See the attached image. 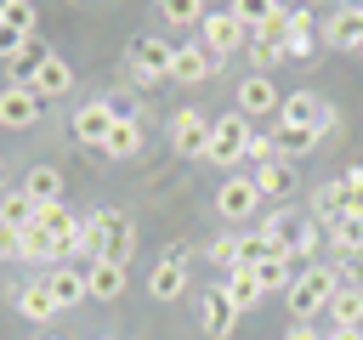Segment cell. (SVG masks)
I'll list each match as a JSON object with an SVG mask.
<instances>
[{
  "instance_id": "obj_1",
  "label": "cell",
  "mask_w": 363,
  "mask_h": 340,
  "mask_svg": "<svg viewBox=\"0 0 363 340\" xmlns=\"http://www.w3.org/2000/svg\"><path fill=\"white\" fill-rule=\"evenodd\" d=\"M335 289H340V272H329V266H306V272H295V283L284 289V300H289V312L306 323V317L329 312Z\"/></svg>"
},
{
  "instance_id": "obj_2",
  "label": "cell",
  "mask_w": 363,
  "mask_h": 340,
  "mask_svg": "<svg viewBox=\"0 0 363 340\" xmlns=\"http://www.w3.org/2000/svg\"><path fill=\"white\" fill-rule=\"evenodd\" d=\"M130 62H136V79H142V85L170 79V68H176V45H170V40L142 34V40H130Z\"/></svg>"
},
{
  "instance_id": "obj_3",
  "label": "cell",
  "mask_w": 363,
  "mask_h": 340,
  "mask_svg": "<svg viewBox=\"0 0 363 340\" xmlns=\"http://www.w3.org/2000/svg\"><path fill=\"white\" fill-rule=\"evenodd\" d=\"M244 147H250V125H244V113H227L221 125H210L204 159L210 164H233V159H244Z\"/></svg>"
},
{
  "instance_id": "obj_4",
  "label": "cell",
  "mask_w": 363,
  "mask_h": 340,
  "mask_svg": "<svg viewBox=\"0 0 363 340\" xmlns=\"http://www.w3.org/2000/svg\"><path fill=\"white\" fill-rule=\"evenodd\" d=\"M244 28L250 23H238L233 11H204V51L221 62V57H233L238 45H244Z\"/></svg>"
},
{
  "instance_id": "obj_5",
  "label": "cell",
  "mask_w": 363,
  "mask_h": 340,
  "mask_svg": "<svg viewBox=\"0 0 363 340\" xmlns=\"http://www.w3.org/2000/svg\"><path fill=\"white\" fill-rule=\"evenodd\" d=\"M40 113H45V102H40L28 85H6V91H0V125H6V130H28Z\"/></svg>"
},
{
  "instance_id": "obj_6",
  "label": "cell",
  "mask_w": 363,
  "mask_h": 340,
  "mask_svg": "<svg viewBox=\"0 0 363 340\" xmlns=\"http://www.w3.org/2000/svg\"><path fill=\"white\" fill-rule=\"evenodd\" d=\"M278 119L284 125H295V130H323L329 125V108L318 102V91H295V96H284V108H278Z\"/></svg>"
},
{
  "instance_id": "obj_7",
  "label": "cell",
  "mask_w": 363,
  "mask_h": 340,
  "mask_svg": "<svg viewBox=\"0 0 363 340\" xmlns=\"http://www.w3.org/2000/svg\"><path fill=\"white\" fill-rule=\"evenodd\" d=\"M170 142H176V153L204 159V147H210V119H204V113H193V108H182V113L170 119Z\"/></svg>"
},
{
  "instance_id": "obj_8",
  "label": "cell",
  "mask_w": 363,
  "mask_h": 340,
  "mask_svg": "<svg viewBox=\"0 0 363 340\" xmlns=\"http://www.w3.org/2000/svg\"><path fill=\"white\" fill-rule=\"evenodd\" d=\"M255 204H261V187H255L250 176H227V187L216 193V210H221L227 221H244V215H255Z\"/></svg>"
},
{
  "instance_id": "obj_9",
  "label": "cell",
  "mask_w": 363,
  "mask_h": 340,
  "mask_svg": "<svg viewBox=\"0 0 363 340\" xmlns=\"http://www.w3.org/2000/svg\"><path fill=\"white\" fill-rule=\"evenodd\" d=\"M108 130H113V102H79V108H74V136H79V142L102 147Z\"/></svg>"
},
{
  "instance_id": "obj_10",
  "label": "cell",
  "mask_w": 363,
  "mask_h": 340,
  "mask_svg": "<svg viewBox=\"0 0 363 340\" xmlns=\"http://www.w3.org/2000/svg\"><path fill=\"white\" fill-rule=\"evenodd\" d=\"M45 289L57 295V306H79V300L91 295V278H85V266H62V261H57V266L45 272Z\"/></svg>"
},
{
  "instance_id": "obj_11",
  "label": "cell",
  "mask_w": 363,
  "mask_h": 340,
  "mask_svg": "<svg viewBox=\"0 0 363 340\" xmlns=\"http://www.w3.org/2000/svg\"><path fill=\"white\" fill-rule=\"evenodd\" d=\"M261 232H267V238H272V244H278V249L289 255V249H295V244H301V238L312 232V221H306V215H295V210H272Z\"/></svg>"
},
{
  "instance_id": "obj_12",
  "label": "cell",
  "mask_w": 363,
  "mask_h": 340,
  "mask_svg": "<svg viewBox=\"0 0 363 340\" xmlns=\"http://www.w3.org/2000/svg\"><path fill=\"white\" fill-rule=\"evenodd\" d=\"M96 221H102V261H125L130 255V221L119 215V210H96Z\"/></svg>"
},
{
  "instance_id": "obj_13",
  "label": "cell",
  "mask_w": 363,
  "mask_h": 340,
  "mask_svg": "<svg viewBox=\"0 0 363 340\" xmlns=\"http://www.w3.org/2000/svg\"><path fill=\"white\" fill-rule=\"evenodd\" d=\"M17 312H23L28 323H51L62 306H57V295L45 289V278H34V283H23V289H17Z\"/></svg>"
},
{
  "instance_id": "obj_14",
  "label": "cell",
  "mask_w": 363,
  "mask_h": 340,
  "mask_svg": "<svg viewBox=\"0 0 363 340\" xmlns=\"http://www.w3.org/2000/svg\"><path fill=\"white\" fill-rule=\"evenodd\" d=\"M210 74H216V57H210L204 45H176V68H170V79L199 85V79H210Z\"/></svg>"
},
{
  "instance_id": "obj_15",
  "label": "cell",
  "mask_w": 363,
  "mask_h": 340,
  "mask_svg": "<svg viewBox=\"0 0 363 340\" xmlns=\"http://www.w3.org/2000/svg\"><path fill=\"white\" fill-rule=\"evenodd\" d=\"M238 108H244V113H272V108H284V96H278V85H272L267 74H250V79L238 85Z\"/></svg>"
},
{
  "instance_id": "obj_16",
  "label": "cell",
  "mask_w": 363,
  "mask_h": 340,
  "mask_svg": "<svg viewBox=\"0 0 363 340\" xmlns=\"http://www.w3.org/2000/svg\"><path fill=\"white\" fill-rule=\"evenodd\" d=\"M68 261H74V266H96V261H102V221H96V210L79 221V232H74V244H68Z\"/></svg>"
},
{
  "instance_id": "obj_17",
  "label": "cell",
  "mask_w": 363,
  "mask_h": 340,
  "mask_svg": "<svg viewBox=\"0 0 363 340\" xmlns=\"http://www.w3.org/2000/svg\"><path fill=\"white\" fill-rule=\"evenodd\" d=\"M199 317H204V334H210V340H227V334H233V323H238V306H233L221 289H210Z\"/></svg>"
},
{
  "instance_id": "obj_18",
  "label": "cell",
  "mask_w": 363,
  "mask_h": 340,
  "mask_svg": "<svg viewBox=\"0 0 363 340\" xmlns=\"http://www.w3.org/2000/svg\"><path fill=\"white\" fill-rule=\"evenodd\" d=\"M329 45L363 51V6H340V11L329 17Z\"/></svg>"
},
{
  "instance_id": "obj_19",
  "label": "cell",
  "mask_w": 363,
  "mask_h": 340,
  "mask_svg": "<svg viewBox=\"0 0 363 340\" xmlns=\"http://www.w3.org/2000/svg\"><path fill=\"white\" fill-rule=\"evenodd\" d=\"M85 278H91V300H119L125 295V261H96V266H85Z\"/></svg>"
},
{
  "instance_id": "obj_20",
  "label": "cell",
  "mask_w": 363,
  "mask_h": 340,
  "mask_svg": "<svg viewBox=\"0 0 363 340\" xmlns=\"http://www.w3.org/2000/svg\"><path fill=\"white\" fill-rule=\"evenodd\" d=\"M182 272H187V261H170V255H164V261L153 266V278H147V295H153V300H182V289H187Z\"/></svg>"
},
{
  "instance_id": "obj_21",
  "label": "cell",
  "mask_w": 363,
  "mask_h": 340,
  "mask_svg": "<svg viewBox=\"0 0 363 340\" xmlns=\"http://www.w3.org/2000/svg\"><path fill=\"white\" fill-rule=\"evenodd\" d=\"M255 187H261V198H284V193H295V170L284 164V159H267V164H255V176H250Z\"/></svg>"
},
{
  "instance_id": "obj_22",
  "label": "cell",
  "mask_w": 363,
  "mask_h": 340,
  "mask_svg": "<svg viewBox=\"0 0 363 340\" xmlns=\"http://www.w3.org/2000/svg\"><path fill=\"white\" fill-rule=\"evenodd\" d=\"M23 193H28L34 204H62V170H57V164H34L28 181H23Z\"/></svg>"
},
{
  "instance_id": "obj_23",
  "label": "cell",
  "mask_w": 363,
  "mask_h": 340,
  "mask_svg": "<svg viewBox=\"0 0 363 340\" xmlns=\"http://www.w3.org/2000/svg\"><path fill=\"white\" fill-rule=\"evenodd\" d=\"M221 295H227V300H233L238 312H250V306H255V300H261L267 289L255 283V266H233V272H227V283H221Z\"/></svg>"
},
{
  "instance_id": "obj_24",
  "label": "cell",
  "mask_w": 363,
  "mask_h": 340,
  "mask_svg": "<svg viewBox=\"0 0 363 340\" xmlns=\"http://www.w3.org/2000/svg\"><path fill=\"white\" fill-rule=\"evenodd\" d=\"M45 57H51V51H40V45L28 40V45H23V51H17L11 62H6V74H11V85H28V91H34V79H40V68H45Z\"/></svg>"
},
{
  "instance_id": "obj_25",
  "label": "cell",
  "mask_w": 363,
  "mask_h": 340,
  "mask_svg": "<svg viewBox=\"0 0 363 340\" xmlns=\"http://www.w3.org/2000/svg\"><path fill=\"white\" fill-rule=\"evenodd\" d=\"M68 85H74V68H68L62 57H45V68H40V79H34V96L51 102V96H62Z\"/></svg>"
},
{
  "instance_id": "obj_26",
  "label": "cell",
  "mask_w": 363,
  "mask_h": 340,
  "mask_svg": "<svg viewBox=\"0 0 363 340\" xmlns=\"http://www.w3.org/2000/svg\"><path fill=\"white\" fill-rule=\"evenodd\" d=\"M40 221V204L28 198V193H0V227H34Z\"/></svg>"
},
{
  "instance_id": "obj_27",
  "label": "cell",
  "mask_w": 363,
  "mask_h": 340,
  "mask_svg": "<svg viewBox=\"0 0 363 340\" xmlns=\"http://www.w3.org/2000/svg\"><path fill=\"white\" fill-rule=\"evenodd\" d=\"M318 34H312V11H289V34H284V57H312Z\"/></svg>"
},
{
  "instance_id": "obj_28",
  "label": "cell",
  "mask_w": 363,
  "mask_h": 340,
  "mask_svg": "<svg viewBox=\"0 0 363 340\" xmlns=\"http://www.w3.org/2000/svg\"><path fill=\"white\" fill-rule=\"evenodd\" d=\"M62 255H68V249H62L40 221H34V227H23V261H62Z\"/></svg>"
},
{
  "instance_id": "obj_29",
  "label": "cell",
  "mask_w": 363,
  "mask_h": 340,
  "mask_svg": "<svg viewBox=\"0 0 363 340\" xmlns=\"http://www.w3.org/2000/svg\"><path fill=\"white\" fill-rule=\"evenodd\" d=\"M329 317H335V329H357L363 323V289H335V300H329Z\"/></svg>"
},
{
  "instance_id": "obj_30",
  "label": "cell",
  "mask_w": 363,
  "mask_h": 340,
  "mask_svg": "<svg viewBox=\"0 0 363 340\" xmlns=\"http://www.w3.org/2000/svg\"><path fill=\"white\" fill-rule=\"evenodd\" d=\"M136 147H142V130H136V119H113V130H108L102 153H108V159H130Z\"/></svg>"
},
{
  "instance_id": "obj_31",
  "label": "cell",
  "mask_w": 363,
  "mask_h": 340,
  "mask_svg": "<svg viewBox=\"0 0 363 340\" xmlns=\"http://www.w3.org/2000/svg\"><path fill=\"white\" fill-rule=\"evenodd\" d=\"M40 227H45V232L68 249V244H74V232H79V215H68L62 204H40Z\"/></svg>"
},
{
  "instance_id": "obj_32",
  "label": "cell",
  "mask_w": 363,
  "mask_h": 340,
  "mask_svg": "<svg viewBox=\"0 0 363 340\" xmlns=\"http://www.w3.org/2000/svg\"><path fill=\"white\" fill-rule=\"evenodd\" d=\"M323 232H329V244H340L346 255H357V249H363V215H352V210H346L340 221H329Z\"/></svg>"
},
{
  "instance_id": "obj_33",
  "label": "cell",
  "mask_w": 363,
  "mask_h": 340,
  "mask_svg": "<svg viewBox=\"0 0 363 340\" xmlns=\"http://www.w3.org/2000/svg\"><path fill=\"white\" fill-rule=\"evenodd\" d=\"M272 147H278V159H295V153H312L318 136H312V130H295V125H278V130H272Z\"/></svg>"
},
{
  "instance_id": "obj_34",
  "label": "cell",
  "mask_w": 363,
  "mask_h": 340,
  "mask_svg": "<svg viewBox=\"0 0 363 340\" xmlns=\"http://www.w3.org/2000/svg\"><path fill=\"white\" fill-rule=\"evenodd\" d=\"M272 255H284L267 232H244L238 238V266H261V261H272Z\"/></svg>"
},
{
  "instance_id": "obj_35",
  "label": "cell",
  "mask_w": 363,
  "mask_h": 340,
  "mask_svg": "<svg viewBox=\"0 0 363 340\" xmlns=\"http://www.w3.org/2000/svg\"><path fill=\"white\" fill-rule=\"evenodd\" d=\"M255 283H261L267 295H272V289H289V283H295V272H289V255H272V261H261V266H255Z\"/></svg>"
},
{
  "instance_id": "obj_36",
  "label": "cell",
  "mask_w": 363,
  "mask_h": 340,
  "mask_svg": "<svg viewBox=\"0 0 363 340\" xmlns=\"http://www.w3.org/2000/svg\"><path fill=\"white\" fill-rule=\"evenodd\" d=\"M340 215H346V187H340V181L318 187V221L329 227V221H340Z\"/></svg>"
},
{
  "instance_id": "obj_37",
  "label": "cell",
  "mask_w": 363,
  "mask_h": 340,
  "mask_svg": "<svg viewBox=\"0 0 363 340\" xmlns=\"http://www.w3.org/2000/svg\"><path fill=\"white\" fill-rule=\"evenodd\" d=\"M159 17H170V23H204V0H159Z\"/></svg>"
},
{
  "instance_id": "obj_38",
  "label": "cell",
  "mask_w": 363,
  "mask_h": 340,
  "mask_svg": "<svg viewBox=\"0 0 363 340\" xmlns=\"http://www.w3.org/2000/svg\"><path fill=\"white\" fill-rule=\"evenodd\" d=\"M272 11H278V0H233V17H238V23H250V28H255V23H267Z\"/></svg>"
},
{
  "instance_id": "obj_39",
  "label": "cell",
  "mask_w": 363,
  "mask_h": 340,
  "mask_svg": "<svg viewBox=\"0 0 363 340\" xmlns=\"http://www.w3.org/2000/svg\"><path fill=\"white\" fill-rule=\"evenodd\" d=\"M250 62H255V74H267V68H278V62H284V45H267V40H250Z\"/></svg>"
},
{
  "instance_id": "obj_40",
  "label": "cell",
  "mask_w": 363,
  "mask_h": 340,
  "mask_svg": "<svg viewBox=\"0 0 363 340\" xmlns=\"http://www.w3.org/2000/svg\"><path fill=\"white\" fill-rule=\"evenodd\" d=\"M0 23H6V28H17V34H34V6H28V0H11Z\"/></svg>"
},
{
  "instance_id": "obj_41",
  "label": "cell",
  "mask_w": 363,
  "mask_h": 340,
  "mask_svg": "<svg viewBox=\"0 0 363 340\" xmlns=\"http://www.w3.org/2000/svg\"><path fill=\"white\" fill-rule=\"evenodd\" d=\"M340 187H346V210H352V215H363V170H346V176H340Z\"/></svg>"
},
{
  "instance_id": "obj_42",
  "label": "cell",
  "mask_w": 363,
  "mask_h": 340,
  "mask_svg": "<svg viewBox=\"0 0 363 340\" xmlns=\"http://www.w3.org/2000/svg\"><path fill=\"white\" fill-rule=\"evenodd\" d=\"M210 261L233 272V266H238V238H216V244H210Z\"/></svg>"
},
{
  "instance_id": "obj_43",
  "label": "cell",
  "mask_w": 363,
  "mask_h": 340,
  "mask_svg": "<svg viewBox=\"0 0 363 340\" xmlns=\"http://www.w3.org/2000/svg\"><path fill=\"white\" fill-rule=\"evenodd\" d=\"M28 40H34V34H17V28H6V23H0V57H6V62H11V57L28 45Z\"/></svg>"
},
{
  "instance_id": "obj_44",
  "label": "cell",
  "mask_w": 363,
  "mask_h": 340,
  "mask_svg": "<svg viewBox=\"0 0 363 340\" xmlns=\"http://www.w3.org/2000/svg\"><path fill=\"white\" fill-rule=\"evenodd\" d=\"M244 153H250L255 164H267V159H278V147H272V136H255V130H250V147H244Z\"/></svg>"
},
{
  "instance_id": "obj_45",
  "label": "cell",
  "mask_w": 363,
  "mask_h": 340,
  "mask_svg": "<svg viewBox=\"0 0 363 340\" xmlns=\"http://www.w3.org/2000/svg\"><path fill=\"white\" fill-rule=\"evenodd\" d=\"M23 255V232L17 227H0V261H17Z\"/></svg>"
},
{
  "instance_id": "obj_46",
  "label": "cell",
  "mask_w": 363,
  "mask_h": 340,
  "mask_svg": "<svg viewBox=\"0 0 363 340\" xmlns=\"http://www.w3.org/2000/svg\"><path fill=\"white\" fill-rule=\"evenodd\" d=\"M340 283H346V289H363V249H357V255L346 261V272H340Z\"/></svg>"
},
{
  "instance_id": "obj_47",
  "label": "cell",
  "mask_w": 363,
  "mask_h": 340,
  "mask_svg": "<svg viewBox=\"0 0 363 340\" xmlns=\"http://www.w3.org/2000/svg\"><path fill=\"white\" fill-rule=\"evenodd\" d=\"M289 340H323L318 329H289Z\"/></svg>"
},
{
  "instance_id": "obj_48",
  "label": "cell",
  "mask_w": 363,
  "mask_h": 340,
  "mask_svg": "<svg viewBox=\"0 0 363 340\" xmlns=\"http://www.w3.org/2000/svg\"><path fill=\"white\" fill-rule=\"evenodd\" d=\"M329 340H363V329H335Z\"/></svg>"
},
{
  "instance_id": "obj_49",
  "label": "cell",
  "mask_w": 363,
  "mask_h": 340,
  "mask_svg": "<svg viewBox=\"0 0 363 340\" xmlns=\"http://www.w3.org/2000/svg\"><path fill=\"white\" fill-rule=\"evenodd\" d=\"M0 181H6V159H0Z\"/></svg>"
}]
</instances>
